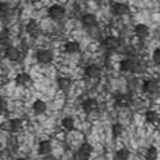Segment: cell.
I'll list each match as a JSON object with an SVG mask.
<instances>
[{"mask_svg":"<svg viewBox=\"0 0 160 160\" xmlns=\"http://www.w3.org/2000/svg\"><path fill=\"white\" fill-rule=\"evenodd\" d=\"M36 59L41 64H50L52 59H54V55H52V52L50 50L44 49V50H38L36 52Z\"/></svg>","mask_w":160,"mask_h":160,"instance_id":"3","label":"cell"},{"mask_svg":"<svg viewBox=\"0 0 160 160\" xmlns=\"http://www.w3.org/2000/svg\"><path fill=\"white\" fill-rule=\"evenodd\" d=\"M159 119H160V115L154 110H149L148 113H146V121H148L149 123L155 124V123L159 122Z\"/></svg>","mask_w":160,"mask_h":160,"instance_id":"22","label":"cell"},{"mask_svg":"<svg viewBox=\"0 0 160 160\" xmlns=\"http://www.w3.org/2000/svg\"><path fill=\"white\" fill-rule=\"evenodd\" d=\"M122 132H123V126H122L121 123H115V124L113 126L112 133H113V137H114V138H117V137L121 136Z\"/></svg>","mask_w":160,"mask_h":160,"instance_id":"25","label":"cell"},{"mask_svg":"<svg viewBox=\"0 0 160 160\" xmlns=\"http://www.w3.org/2000/svg\"><path fill=\"white\" fill-rule=\"evenodd\" d=\"M26 32L30 33V35L33 36V37H37V35H38V32H40L37 23H36L35 21H30V22L27 23V26H26Z\"/></svg>","mask_w":160,"mask_h":160,"instance_id":"18","label":"cell"},{"mask_svg":"<svg viewBox=\"0 0 160 160\" xmlns=\"http://www.w3.org/2000/svg\"><path fill=\"white\" fill-rule=\"evenodd\" d=\"M119 68L122 72H131V73H142L143 72V64L135 58H126L121 62Z\"/></svg>","mask_w":160,"mask_h":160,"instance_id":"1","label":"cell"},{"mask_svg":"<svg viewBox=\"0 0 160 160\" xmlns=\"http://www.w3.org/2000/svg\"><path fill=\"white\" fill-rule=\"evenodd\" d=\"M152 60H154L155 64L160 65V48L154 50V52H152Z\"/></svg>","mask_w":160,"mask_h":160,"instance_id":"27","label":"cell"},{"mask_svg":"<svg viewBox=\"0 0 160 160\" xmlns=\"http://www.w3.org/2000/svg\"><path fill=\"white\" fill-rule=\"evenodd\" d=\"M2 149H3V145H2V142H0V151H2Z\"/></svg>","mask_w":160,"mask_h":160,"instance_id":"31","label":"cell"},{"mask_svg":"<svg viewBox=\"0 0 160 160\" xmlns=\"http://www.w3.org/2000/svg\"><path fill=\"white\" fill-rule=\"evenodd\" d=\"M16 160H26L24 158H18V159H16Z\"/></svg>","mask_w":160,"mask_h":160,"instance_id":"30","label":"cell"},{"mask_svg":"<svg viewBox=\"0 0 160 160\" xmlns=\"http://www.w3.org/2000/svg\"><path fill=\"white\" fill-rule=\"evenodd\" d=\"M142 90L143 92L149 95H155L160 91V86L156 81H152V79H149V81H145L142 85Z\"/></svg>","mask_w":160,"mask_h":160,"instance_id":"5","label":"cell"},{"mask_svg":"<svg viewBox=\"0 0 160 160\" xmlns=\"http://www.w3.org/2000/svg\"><path fill=\"white\" fill-rule=\"evenodd\" d=\"M32 109H33L35 114H37V115L44 114V113L46 112V104H45V101H42V100H36V101L33 102V105H32Z\"/></svg>","mask_w":160,"mask_h":160,"instance_id":"17","label":"cell"},{"mask_svg":"<svg viewBox=\"0 0 160 160\" xmlns=\"http://www.w3.org/2000/svg\"><path fill=\"white\" fill-rule=\"evenodd\" d=\"M62 126H63L65 129L72 131V129L74 128V119H73L72 117H65V118H63Z\"/></svg>","mask_w":160,"mask_h":160,"instance_id":"23","label":"cell"},{"mask_svg":"<svg viewBox=\"0 0 160 160\" xmlns=\"http://www.w3.org/2000/svg\"><path fill=\"white\" fill-rule=\"evenodd\" d=\"M48 14L51 19L54 21H59L65 16V9L62 5H51L48 9Z\"/></svg>","mask_w":160,"mask_h":160,"instance_id":"2","label":"cell"},{"mask_svg":"<svg viewBox=\"0 0 160 160\" xmlns=\"http://www.w3.org/2000/svg\"><path fill=\"white\" fill-rule=\"evenodd\" d=\"M82 108L86 114H91L92 112H95L98 109V101L95 99H87L82 102Z\"/></svg>","mask_w":160,"mask_h":160,"instance_id":"10","label":"cell"},{"mask_svg":"<svg viewBox=\"0 0 160 160\" xmlns=\"http://www.w3.org/2000/svg\"><path fill=\"white\" fill-rule=\"evenodd\" d=\"M92 152V146L90 143H82L77 151V158L79 160H87Z\"/></svg>","mask_w":160,"mask_h":160,"instance_id":"7","label":"cell"},{"mask_svg":"<svg viewBox=\"0 0 160 160\" xmlns=\"http://www.w3.org/2000/svg\"><path fill=\"white\" fill-rule=\"evenodd\" d=\"M5 57L12 62H21L23 59V54L19 51V49L14 46H8L5 50Z\"/></svg>","mask_w":160,"mask_h":160,"instance_id":"4","label":"cell"},{"mask_svg":"<svg viewBox=\"0 0 160 160\" xmlns=\"http://www.w3.org/2000/svg\"><path fill=\"white\" fill-rule=\"evenodd\" d=\"M8 38H9V31L8 30L0 31V41H5Z\"/></svg>","mask_w":160,"mask_h":160,"instance_id":"29","label":"cell"},{"mask_svg":"<svg viewBox=\"0 0 160 160\" xmlns=\"http://www.w3.org/2000/svg\"><path fill=\"white\" fill-rule=\"evenodd\" d=\"M8 129L13 133H18L22 131L23 128V121L21 118H14V119H10L9 121V124H8Z\"/></svg>","mask_w":160,"mask_h":160,"instance_id":"9","label":"cell"},{"mask_svg":"<svg viewBox=\"0 0 160 160\" xmlns=\"http://www.w3.org/2000/svg\"><path fill=\"white\" fill-rule=\"evenodd\" d=\"M102 46L108 50H115L119 48V40L114 36H109L102 41Z\"/></svg>","mask_w":160,"mask_h":160,"instance_id":"12","label":"cell"},{"mask_svg":"<svg viewBox=\"0 0 160 160\" xmlns=\"http://www.w3.org/2000/svg\"><path fill=\"white\" fill-rule=\"evenodd\" d=\"M58 87L62 90V91H68L72 82H71V79L69 78H67V77H59L58 78Z\"/></svg>","mask_w":160,"mask_h":160,"instance_id":"20","label":"cell"},{"mask_svg":"<svg viewBox=\"0 0 160 160\" xmlns=\"http://www.w3.org/2000/svg\"><path fill=\"white\" fill-rule=\"evenodd\" d=\"M81 22L85 27H92V26L96 24V16L92 14V13H86V14L82 16Z\"/></svg>","mask_w":160,"mask_h":160,"instance_id":"13","label":"cell"},{"mask_svg":"<svg viewBox=\"0 0 160 160\" xmlns=\"http://www.w3.org/2000/svg\"><path fill=\"white\" fill-rule=\"evenodd\" d=\"M128 158H129V150L126 148L119 149L114 155V160H128Z\"/></svg>","mask_w":160,"mask_h":160,"instance_id":"21","label":"cell"},{"mask_svg":"<svg viewBox=\"0 0 160 160\" xmlns=\"http://www.w3.org/2000/svg\"><path fill=\"white\" fill-rule=\"evenodd\" d=\"M135 33H136L140 38H145V37H148V36H149L150 30H149V27H148L146 24L140 23V24H137L136 27H135Z\"/></svg>","mask_w":160,"mask_h":160,"instance_id":"15","label":"cell"},{"mask_svg":"<svg viewBox=\"0 0 160 160\" xmlns=\"http://www.w3.org/2000/svg\"><path fill=\"white\" fill-rule=\"evenodd\" d=\"M158 149L155 148V146H150V148L148 149V151H146V159L148 160H156L158 159Z\"/></svg>","mask_w":160,"mask_h":160,"instance_id":"24","label":"cell"},{"mask_svg":"<svg viewBox=\"0 0 160 160\" xmlns=\"http://www.w3.org/2000/svg\"><path fill=\"white\" fill-rule=\"evenodd\" d=\"M113 13L115 16H126L129 13V7L126 3H115L113 5Z\"/></svg>","mask_w":160,"mask_h":160,"instance_id":"11","label":"cell"},{"mask_svg":"<svg viewBox=\"0 0 160 160\" xmlns=\"http://www.w3.org/2000/svg\"><path fill=\"white\" fill-rule=\"evenodd\" d=\"M64 50H65V52H68V54H76V52L79 51V44L74 42V41H68L64 45Z\"/></svg>","mask_w":160,"mask_h":160,"instance_id":"19","label":"cell"},{"mask_svg":"<svg viewBox=\"0 0 160 160\" xmlns=\"http://www.w3.org/2000/svg\"><path fill=\"white\" fill-rule=\"evenodd\" d=\"M31 76L27 74V73H19L17 77H16V83L19 85V86H27L31 83Z\"/></svg>","mask_w":160,"mask_h":160,"instance_id":"16","label":"cell"},{"mask_svg":"<svg viewBox=\"0 0 160 160\" xmlns=\"http://www.w3.org/2000/svg\"><path fill=\"white\" fill-rule=\"evenodd\" d=\"M7 108H8V101H7L3 96H0V113L5 112Z\"/></svg>","mask_w":160,"mask_h":160,"instance_id":"28","label":"cell"},{"mask_svg":"<svg viewBox=\"0 0 160 160\" xmlns=\"http://www.w3.org/2000/svg\"><path fill=\"white\" fill-rule=\"evenodd\" d=\"M114 104L117 108H128L132 104V98L128 94H119V95H117Z\"/></svg>","mask_w":160,"mask_h":160,"instance_id":"6","label":"cell"},{"mask_svg":"<svg viewBox=\"0 0 160 160\" xmlns=\"http://www.w3.org/2000/svg\"><path fill=\"white\" fill-rule=\"evenodd\" d=\"M10 12V5L8 3H0V14L2 16H8Z\"/></svg>","mask_w":160,"mask_h":160,"instance_id":"26","label":"cell"},{"mask_svg":"<svg viewBox=\"0 0 160 160\" xmlns=\"http://www.w3.org/2000/svg\"><path fill=\"white\" fill-rule=\"evenodd\" d=\"M85 74L88 78H99L100 74H101V69H100V67H98L96 64H91V65L86 67Z\"/></svg>","mask_w":160,"mask_h":160,"instance_id":"8","label":"cell"},{"mask_svg":"<svg viewBox=\"0 0 160 160\" xmlns=\"http://www.w3.org/2000/svg\"><path fill=\"white\" fill-rule=\"evenodd\" d=\"M51 151H52V146H51L50 141L44 140V141L40 142V145H38V152L41 155H49V154H51Z\"/></svg>","mask_w":160,"mask_h":160,"instance_id":"14","label":"cell"}]
</instances>
